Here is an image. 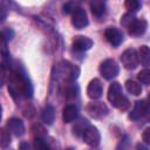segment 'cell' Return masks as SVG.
<instances>
[{
    "mask_svg": "<svg viewBox=\"0 0 150 150\" xmlns=\"http://www.w3.org/2000/svg\"><path fill=\"white\" fill-rule=\"evenodd\" d=\"M14 38V30L11 28H4L2 29V40L4 41H11Z\"/></svg>",
    "mask_w": 150,
    "mask_h": 150,
    "instance_id": "cell-25",
    "label": "cell"
},
{
    "mask_svg": "<svg viewBox=\"0 0 150 150\" xmlns=\"http://www.w3.org/2000/svg\"><path fill=\"white\" fill-rule=\"evenodd\" d=\"M148 28V22L144 19H135L128 27V32L132 36H141L145 33Z\"/></svg>",
    "mask_w": 150,
    "mask_h": 150,
    "instance_id": "cell-9",
    "label": "cell"
},
{
    "mask_svg": "<svg viewBox=\"0 0 150 150\" xmlns=\"http://www.w3.org/2000/svg\"><path fill=\"white\" fill-rule=\"evenodd\" d=\"M86 110L93 118H96V120L103 118L104 116L108 115V111H109L108 107L103 102H90L86 107Z\"/></svg>",
    "mask_w": 150,
    "mask_h": 150,
    "instance_id": "cell-5",
    "label": "cell"
},
{
    "mask_svg": "<svg viewBox=\"0 0 150 150\" xmlns=\"http://www.w3.org/2000/svg\"><path fill=\"white\" fill-rule=\"evenodd\" d=\"M88 16L87 13L83 8L77 7L73 13H71V25L76 29H82L86 26H88Z\"/></svg>",
    "mask_w": 150,
    "mask_h": 150,
    "instance_id": "cell-7",
    "label": "cell"
},
{
    "mask_svg": "<svg viewBox=\"0 0 150 150\" xmlns=\"http://www.w3.org/2000/svg\"><path fill=\"white\" fill-rule=\"evenodd\" d=\"M19 150H33V149H32V146H30L29 143L22 142V143L20 144V146H19Z\"/></svg>",
    "mask_w": 150,
    "mask_h": 150,
    "instance_id": "cell-28",
    "label": "cell"
},
{
    "mask_svg": "<svg viewBox=\"0 0 150 150\" xmlns=\"http://www.w3.org/2000/svg\"><path fill=\"white\" fill-rule=\"evenodd\" d=\"M102 91H103V87L101 81L98 79H93L87 87V95L91 100H97L102 96Z\"/></svg>",
    "mask_w": 150,
    "mask_h": 150,
    "instance_id": "cell-11",
    "label": "cell"
},
{
    "mask_svg": "<svg viewBox=\"0 0 150 150\" xmlns=\"http://www.w3.org/2000/svg\"><path fill=\"white\" fill-rule=\"evenodd\" d=\"M90 9L93 15H95L96 18H101L104 13H105V4L103 1H98V0H94L89 4Z\"/></svg>",
    "mask_w": 150,
    "mask_h": 150,
    "instance_id": "cell-16",
    "label": "cell"
},
{
    "mask_svg": "<svg viewBox=\"0 0 150 150\" xmlns=\"http://www.w3.org/2000/svg\"><path fill=\"white\" fill-rule=\"evenodd\" d=\"M82 137H83V141L88 145H90L93 148L97 146L100 144V142H101V134H100L98 129L96 127H94V125H89L84 130Z\"/></svg>",
    "mask_w": 150,
    "mask_h": 150,
    "instance_id": "cell-6",
    "label": "cell"
},
{
    "mask_svg": "<svg viewBox=\"0 0 150 150\" xmlns=\"http://www.w3.org/2000/svg\"><path fill=\"white\" fill-rule=\"evenodd\" d=\"M8 91L15 100L21 98L22 96L32 97L33 87L23 70L12 69L8 71Z\"/></svg>",
    "mask_w": 150,
    "mask_h": 150,
    "instance_id": "cell-1",
    "label": "cell"
},
{
    "mask_svg": "<svg viewBox=\"0 0 150 150\" xmlns=\"http://www.w3.org/2000/svg\"><path fill=\"white\" fill-rule=\"evenodd\" d=\"M148 103H149V105H150V93H149V95H148Z\"/></svg>",
    "mask_w": 150,
    "mask_h": 150,
    "instance_id": "cell-31",
    "label": "cell"
},
{
    "mask_svg": "<svg viewBox=\"0 0 150 150\" xmlns=\"http://www.w3.org/2000/svg\"><path fill=\"white\" fill-rule=\"evenodd\" d=\"M148 121H150V107H148V109H146V112H145V116H144Z\"/></svg>",
    "mask_w": 150,
    "mask_h": 150,
    "instance_id": "cell-30",
    "label": "cell"
},
{
    "mask_svg": "<svg viewBox=\"0 0 150 150\" xmlns=\"http://www.w3.org/2000/svg\"><path fill=\"white\" fill-rule=\"evenodd\" d=\"M79 116V109L75 104H67L62 110V120L64 123H70L75 121Z\"/></svg>",
    "mask_w": 150,
    "mask_h": 150,
    "instance_id": "cell-14",
    "label": "cell"
},
{
    "mask_svg": "<svg viewBox=\"0 0 150 150\" xmlns=\"http://www.w3.org/2000/svg\"><path fill=\"white\" fill-rule=\"evenodd\" d=\"M34 150H49V145L42 137H35L34 139Z\"/></svg>",
    "mask_w": 150,
    "mask_h": 150,
    "instance_id": "cell-23",
    "label": "cell"
},
{
    "mask_svg": "<svg viewBox=\"0 0 150 150\" xmlns=\"http://www.w3.org/2000/svg\"><path fill=\"white\" fill-rule=\"evenodd\" d=\"M142 139L144 141V143H145V144L150 145V127L145 128V129H144V131L142 132Z\"/></svg>",
    "mask_w": 150,
    "mask_h": 150,
    "instance_id": "cell-27",
    "label": "cell"
},
{
    "mask_svg": "<svg viewBox=\"0 0 150 150\" xmlns=\"http://www.w3.org/2000/svg\"><path fill=\"white\" fill-rule=\"evenodd\" d=\"M88 127H89L88 121H87V120L81 118V120H80V122H77V123L75 124V127H74V134H76V135L82 134V135H83L84 130H86Z\"/></svg>",
    "mask_w": 150,
    "mask_h": 150,
    "instance_id": "cell-22",
    "label": "cell"
},
{
    "mask_svg": "<svg viewBox=\"0 0 150 150\" xmlns=\"http://www.w3.org/2000/svg\"><path fill=\"white\" fill-rule=\"evenodd\" d=\"M135 19H136V18L134 16V14H132V13H125V14L121 18V25L128 28V27H129V25H130Z\"/></svg>",
    "mask_w": 150,
    "mask_h": 150,
    "instance_id": "cell-24",
    "label": "cell"
},
{
    "mask_svg": "<svg viewBox=\"0 0 150 150\" xmlns=\"http://www.w3.org/2000/svg\"><path fill=\"white\" fill-rule=\"evenodd\" d=\"M121 62L125 69L132 70L138 66L139 59H138V53L134 48H128L125 49L122 55H121Z\"/></svg>",
    "mask_w": 150,
    "mask_h": 150,
    "instance_id": "cell-4",
    "label": "cell"
},
{
    "mask_svg": "<svg viewBox=\"0 0 150 150\" xmlns=\"http://www.w3.org/2000/svg\"><path fill=\"white\" fill-rule=\"evenodd\" d=\"M125 8L128 9V13H135L141 8V2L137 0H127L125 1Z\"/></svg>",
    "mask_w": 150,
    "mask_h": 150,
    "instance_id": "cell-21",
    "label": "cell"
},
{
    "mask_svg": "<svg viewBox=\"0 0 150 150\" xmlns=\"http://www.w3.org/2000/svg\"><path fill=\"white\" fill-rule=\"evenodd\" d=\"M93 47V40L83 36V35H76L73 39V48L79 50V52H84L88 50Z\"/></svg>",
    "mask_w": 150,
    "mask_h": 150,
    "instance_id": "cell-12",
    "label": "cell"
},
{
    "mask_svg": "<svg viewBox=\"0 0 150 150\" xmlns=\"http://www.w3.org/2000/svg\"><path fill=\"white\" fill-rule=\"evenodd\" d=\"M146 109H148V105L144 101H137L131 110V112L129 114V118L132 120V121H138L141 120L142 117L145 116V112H146Z\"/></svg>",
    "mask_w": 150,
    "mask_h": 150,
    "instance_id": "cell-13",
    "label": "cell"
},
{
    "mask_svg": "<svg viewBox=\"0 0 150 150\" xmlns=\"http://www.w3.org/2000/svg\"><path fill=\"white\" fill-rule=\"evenodd\" d=\"M11 143V136H9V131L7 130V128H1L0 129V144L2 149H6Z\"/></svg>",
    "mask_w": 150,
    "mask_h": 150,
    "instance_id": "cell-19",
    "label": "cell"
},
{
    "mask_svg": "<svg viewBox=\"0 0 150 150\" xmlns=\"http://www.w3.org/2000/svg\"><path fill=\"white\" fill-rule=\"evenodd\" d=\"M136 150H149V148L145 145V144H142V143H138L136 145Z\"/></svg>",
    "mask_w": 150,
    "mask_h": 150,
    "instance_id": "cell-29",
    "label": "cell"
},
{
    "mask_svg": "<svg viewBox=\"0 0 150 150\" xmlns=\"http://www.w3.org/2000/svg\"><path fill=\"white\" fill-rule=\"evenodd\" d=\"M76 8H77V6H76L75 2H67V4L63 5V12L67 13V14L68 13H73Z\"/></svg>",
    "mask_w": 150,
    "mask_h": 150,
    "instance_id": "cell-26",
    "label": "cell"
},
{
    "mask_svg": "<svg viewBox=\"0 0 150 150\" xmlns=\"http://www.w3.org/2000/svg\"><path fill=\"white\" fill-rule=\"evenodd\" d=\"M125 89L129 94L131 95H135V96H138L142 94V87L138 82L136 81H132V80H128L125 82Z\"/></svg>",
    "mask_w": 150,
    "mask_h": 150,
    "instance_id": "cell-18",
    "label": "cell"
},
{
    "mask_svg": "<svg viewBox=\"0 0 150 150\" xmlns=\"http://www.w3.org/2000/svg\"><path fill=\"white\" fill-rule=\"evenodd\" d=\"M100 73L105 80H111L116 77L120 73V66L114 59L104 60L100 66Z\"/></svg>",
    "mask_w": 150,
    "mask_h": 150,
    "instance_id": "cell-3",
    "label": "cell"
},
{
    "mask_svg": "<svg viewBox=\"0 0 150 150\" xmlns=\"http://www.w3.org/2000/svg\"><path fill=\"white\" fill-rule=\"evenodd\" d=\"M66 150H75V149H73V148H67Z\"/></svg>",
    "mask_w": 150,
    "mask_h": 150,
    "instance_id": "cell-32",
    "label": "cell"
},
{
    "mask_svg": "<svg viewBox=\"0 0 150 150\" xmlns=\"http://www.w3.org/2000/svg\"><path fill=\"white\" fill-rule=\"evenodd\" d=\"M137 79L142 84H150V68L141 70L137 75Z\"/></svg>",
    "mask_w": 150,
    "mask_h": 150,
    "instance_id": "cell-20",
    "label": "cell"
},
{
    "mask_svg": "<svg viewBox=\"0 0 150 150\" xmlns=\"http://www.w3.org/2000/svg\"><path fill=\"white\" fill-rule=\"evenodd\" d=\"M6 128L7 130L13 134L14 136H22L25 134V125H23V122L16 117H12L7 121L6 123Z\"/></svg>",
    "mask_w": 150,
    "mask_h": 150,
    "instance_id": "cell-10",
    "label": "cell"
},
{
    "mask_svg": "<svg viewBox=\"0 0 150 150\" xmlns=\"http://www.w3.org/2000/svg\"><path fill=\"white\" fill-rule=\"evenodd\" d=\"M41 118L46 124H48V125L53 124V122L55 120V109H54V107L53 105H46L42 110Z\"/></svg>",
    "mask_w": 150,
    "mask_h": 150,
    "instance_id": "cell-15",
    "label": "cell"
},
{
    "mask_svg": "<svg viewBox=\"0 0 150 150\" xmlns=\"http://www.w3.org/2000/svg\"><path fill=\"white\" fill-rule=\"evenodd\" d=\"M108 100L109 102L120 110H127L129 108V101L123 95L122 87L118 82H112L108 89Z\"/></svg>",
    "mask_w": 150,
    "mask_h": 150,
    "instance_id": "cell-2",
    "label": "cell"
},
{
    "mask_svg": "<svg viewBox=\"0 0 150 150\" xmlns=\"http://www.w3.org/2000/svg\"><path fill=\"white\" fill-rule=\"evenodd\" d=\"M138 59L141 63L145 67L150 66V47L148 46H141L138 49Z\"/></svg>",
    "mask_w": 150,
    "mask_h": 150,
    "instance_id": "cell-17",
    "label": "cell"
},
{
    "mask_svg": "<svg viewBox=\"0 0 150 150\" xmlns=\"http://www.w3.org/2000/svg\"><path fill=\"white\" fill-rule=\"evenodd\" d=\"M104 36H105L107 41L114 47L120 46L123 41V34L116 27H108L104 32Z\"/></svg>",
    "mask_w": 150,
    "mask_h": 150,
    "instance_id": "cell-8",
    "label": "cell"
}]
</instances>
